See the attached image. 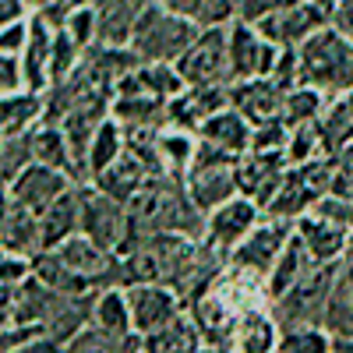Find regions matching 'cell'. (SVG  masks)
Returning <instances> with one entry per match:
<instances>
[{
	"label": "cell",
	"mask_w": 353,
	"mask_h": 353,
	"mask_svg": "<svg viewBox=\"0 0 353 353\" xmlns=\"http://www.w3.org/2000/svg\"><path fill=\"white\" fill-rule=\"evenodd\" d=\"M198 36H201V25L194 18H184L163 8L159 0H152V8L141 14L128 50L141 64H176L194 46Z\"/></svg>",
	"instance_id": "6da1fadb"
},
{
	"label": "cell",
	"mask_w": 353,
	"mask_h": 353,
	"mask_svg": "<svg viewBox=\"0 0 353 353\" xmlns=\"http://www.w3.org/2000/svg\"><path fill=\"white\" fill-rule=\"evenodd\" d=\"M301 85H311L329 99L353 92V43L339 28L325 25L301 50Z\"/></svg>",
	"instance_id": "7a4b0ae2"
},
{
	"label": "cell",
	"mask_w": 353,
	"mask_h": 353,
	"mask_svg": "<svg viewBox=\"0 0 353 353\" xmlns=\"http://www.w3.org/2000/svg\"><path fill=\"white\" fill-rule=\"evenodd\" d=\"M237 163H241L237 156H230L223 149H212V145H205V141L198 145V156H194V163H191V170L184 176V191L205 216L216 212L219 205H226V201H233L241 194V188H237Z\"/></svg>",
	"instance_id": "3957f363"
},
{
	"label": "cell",
	"mask_w": 353,
	"mask_h": 353,
	"mask_svg": "<svg viewBox=\"0 0 353 353\" xmlns=\"http://www.w3.org/2000/svg\"><path fill=\"white\" fill-rule=\"evenodd\" d=\"M336 269L339 265H314L307 279H301L290 293L272 301L279 325H321L325 329V311H329V297H332Z\"/></svg>",
	"instance_id": "277c9868"
},
{
	"label": "cell",
	"mask_w": 353,
	"mask_h": 353,
	"mask_svg": "<svg viewBox=\"0 0 353 353\" xmlns=\"http://www.w3.org/2000/svg\"><path fill=\"white\" fill-rule=\"evenodd\" d=\"M184 85H233L230 78V28H201L194 46L176 61Z\"/></svg>",
	"instance_id": "5b68a950"
},
{
	"label": "cell",
	"mask_w": 353,
	"mask_h": 353,
	"mask_svg": "<svg viewBox=\"0 0 353 353\" xmlns=\"http://www.w3.org/2000/svg\"><path fill=\"white\" fill-rule=\"evenodd\" d=\"M81 233L103 251L117 254L124 248L128 233H131V212L124 201H117L103 194L99 188L85 184V212H81Z\"/></svg>",
	"instance_id": "8992f818"
},
{
	"label": "cell",
	"mask_w": 353,
	"mask_h": 353,
	"mask_svg": "<svg viewBox=\"0 0 353 353\" xmlns=\"http://www.w3.org/2000/svg\"><path fill=\"white\" fill-rule=\"evenodd\" d=\"M261 219H265L261 205H254L251 198L237 194L233 201L219 205L216 212L205 216V244H212L219 254L230 258V254L237 251V248L251 237V233L261 226Z\"/></svg>",
	"instance_id": "52a82bcc"
},
{
	"label": "cell",
	"mask_w": 353,
	"mask_h": 353,
	"mask_svg": "<svg viewBox=\"0 0 353 353\" xmlns=\"http://www.w3.org/2000/svg\"><path fill=\"white\" fill-rule=\"evenodd\" d=\"M128 304H131V318H134V332L156 336L159 329L173 325L181 314H188V301L166 283H141V286H128Z\"/></svg>",
	"instance_id": "ba28073f"
},
{
	"label": "cell",
	"mask_w": 353,
	"mask_h": 353,
	"mask_svg": "<svg viewBox=\"0 0 353 353\" xmlns=\"http://www.w3.org/2000/svg\"><path fill=\"white\" fill-rule=\"evenodd\" d=\"M293 237V223H283V219H269L265 216L261 226L251 233V237L230 254V265L241 272H251V276H261L269 283V272L276 269V261L283 254V248L290 244Z\"/></svg>",
	"instance_id": "9c48e42d"
},
{
	"label": "cell",
	"mask_w": 353,
	"mask_h": 353,
	"mask_svg": "<svg viewBox=\"0 0 353 353\" xmlns=\"http://www.w3.org/2000/svg\"><path fill=\"white\" fill-rule=\"evenodd\" d=\"M279 46H272L254 25L233 21L230 25V78L237 81H251V78H269L276 68Z\"/></svg>",
	"instance_id": "30bf717a"
},
{
	"label": "cell",
	"mask_w": 353,
	"mask_h": 353,
	"mask_svg": "<svg viewBox=\"0 0 353 353\" xmlns=\"http://www.w3.org/2000/svg\"><path fill=\"white\" fill-rule=\"evenodd\" d=\"M290 170L293 166H290L286 152H248L237 163V188L244 198H251L261 209H269L279 188L286 184Z\"/></svg>",
	"instance_id": "8fae6325"
},
{
	"label": "cell",
	"mask_w": 353,
	"mask_h": 353,
	"mask_svg": "<svg viewBox=\"0 0 353 353\" xmlns=\"http://www.w3.org/2000/svg\"><path fill=\"white\" fill-rule=\"evenodd\" d=\"M325 25H332V18L321 11V8H314V4H297V8H290V11H279V14H272V18H265L261 25H254L258 32L269 39L272 46H279V50H301L311 36H318Z\"/></svg>",
	"instance_id": "7c38bea8"
},
{
	"label": "cell",
	"mask_w": 353,
	"mask_h": 353,
	"mask_svg": "<svg viewBox=\"0 0 353 353\" xmlns=\"http://www.w3.org/2000/svg\"><path fill=\"white\" fill-rule=\"evenodd\" d=\"M71 188H78L74 176H68V173H61V170H53V166L36 163V166H28L4 194H11L14 201L25 205V209H32L36 216H43L50 205L61 201Z\"/></svg>",
	"instance_id": "4fadbf2b"
},
{
	"label": "cell",
	"mask_w": 353,
	"mask_h": 353,
	"mask_svg": "<svg viewBox=\"0 0 353 353\" xmlns=\"http://www.w3.org/2000/svg\"><path fill=\"white\" fill-rule=\"evenodd\" d=\"M0 248H4V254H18V258H39L46 251V244H43V219L32 209H25L21 201H14L11 194H4Z\"/></svg>",
	"instance_id": "5bb4252c"
},
{
	"label": "cell",
	"mask_w": 353,
	"mask_h": 353,
	"mask_svg": "<svg viewBox=\"0 0 353 353\" xmlns=\"http://www.w3.org/2000/svg\"><path fill=\"white\" fill-rule=\"evenodd\" d=\"M230 106L241 110L254 128L276 124V121H283V113H286V92L272 78H251V81L230 85Z\"/></svg>",
	"instance_id": "9a60e30c"
},
{
	"label": "cell",
	"mask_w": 353,
	"mask_h": 353,
	"mask_svg": "<svg viewBox=\"0 0 353 353\" xmlns=\"http://www.w3.org/2000/svg\"><path fill=\"white\" fill-rule=\"evenodd\" d=\"M230 106V85H188L176 99H170V128L194 131Z\"/></svg>",
	"instance_id": "2e32d148"
},
{
	"label": "cell",
	"mask_w": 353,
	"mask_h": 353,
	"mask_svg": "<svg viewBox=\"0 0 353 353\" xmlns=\"http://www.w3.org/2000/svg\"><path fill=\"white\" fill-rule=\"evenodd\" d=\"M279 336H283V325H279L272 304L251 307L237 318L230 353H279Z\"/></svg>",
	"instance_id": "e0dca14e"
},
{
	"label": "cell",
	"mask_w": 353,
	"mask_h": 353,
	"mask_svg": "<svg viewBox=\"0 0 353 353\" xmlns=\"http://www.w3.org/2000/svg\"><path fill=\"white\" fill-rule=\"evenodd\" d=\"M184 78L176 71V64H138L117 81L113 96H156V99H176L184 92Z\"/></svg>",
	"instance_id": "ac0fdd59"
},
{
	"label": "cell",
	"mask_w": 353,
	"mask_h": 353,
	"mask_svg": "<svg viewBox=\"0 0 353 353\" xmlns=\"http://www.w3.org/2000/svg\"><path fill=\"white\" fill-rule=\"evenodd\" d=\"M198 138L205 145H212V149H223L230 156H248L251 152V138H254V124L248 121V117L241 110H219L216 117H209L201 128H198Z\"/></svg>",
	"instance_id": "d6986e66"
},
{
	"label": "cell",
	"mask_w": 353,
	"mask_h": 353,
	"mask_svg": "<svg viewBox=\"0 0 353 353\" xmlns=\"http://www.w3.org/2000/svg\"><path fill=\"white\" fill-rule=\"evenodd\" d=\"M293 233L304 241V248L311 251V258L318 265H339L346 258V237L350 233L332 226V223H325L314 212H307V216H301L297 223H293Z\"/></svg>",
	"instance_id": "ffe728a7"
},
{
	"label": "cell",
	"mask_w": 353,
	"mask_h": 353,
	"mask_svg": "<svg viewBox=\"0 0 353 353\" xmlns=\"http://www.w3.org/2000/svg\"><path fill=\"white\" fill-rule=\"evenodd\" d=\"M81 212H85V184L71 188L61 201H53L50 209L39 216L43 219V244L46 251L61 248L64 241L78 237L81 233Z\"/></svg>",
	"instance_id": "44dd1931"
},
{
	"label": "cell",
	"mask_w": 353,
	"mask_h": 353,
	"mask_svg": "<svg viewBox=\"0 0 353 353\" xmlns=\"http://www.w3.org/2000/svg\"><path fill=\"white\" fill-rule=\"evenodd\" d=\"M99 43L103 46H128L141 14L152 8V0H99Z\"/></svg>",
	"instance_id": "7402d4cb"
},
{
	"label": "cell",
	"mask_w": 353,
	"mask_h": 353,
	"mask_svg": "<svg viewBox=\"0 0 353 353\" xmlns=\"http://www.w3.org/2000/svg\"><path fill=\"white\" fill-rule=\"evenodd\" d=\"M53 36L57 28H50L39 14H32V32H28V46L21 53L25 68V88L28 92H50V61H53Z\"/></svg>",
	"instance_id": "603a6c76"
},
{
	"label": "cell",
	"mask_w": 353,
	"mask_h": 353,
	"mask_svg": "<svg viewBox=\"0 0 353 353\" xmlns=\"http://www.w3.org/2000/svg\"><path fill=\"white\" fill-rule=\"evenodd\" d=\"M110 117L124 131H163L170 128V103L156 96H113Z\"/></svg>",
	"instance_id": "cb8c5ba5"
},
{
	"label": "cell",
	"mask_w": 353,
	"mask_h": 353,
	"mask_svg": "<svg viewBox=\"0 0 353 353\" xmlns=\"http://www.w3.org/2000/svg\"><path fill=\"white\" fill-rule=\"evenodd\" d=\"M46 121V96L43 92H21L0 99V138H14V134H28Z\"/></svg>",
	"instance_id": "d4e9b609"
},
{
	"label": "cell",
	"mask_w": 353,
	"mask_h": 353,
	"mask_svg": "<svg viewBox=\"0 0 353 353\" xmlns=\"http://www.w3.org/2000/svg\"><path fill=\"white\" fill-rule=\"evenodd\" d=\"M92 329H99L110 339H131L134 332V318H131V304H128V293L121 286H110L96 293V304H92Z\"/></svg>",
	"instance_id": "484cf974"
},
{
	"label": "cell",
	"mask_w": 353,
	"mask_h": 353,
	"mask_svg": "<svg viewBox=\"0 0 353 353\" xmlns=\"http://www.w3.org/2000/svg\"><path fill=\"white\" fill-rule=\"evenodd\" d=\"M32 152H36V163L53 166V170L74 176L78 184H85V173H81V166H78V159H74V149H71L64 128L43 121V124L32 131Z\"/></svg>",
	"instance_id": "4316f807"
},
{
	"label": "cell",
	"mask_w": 353,
	"mask_h": 353,
	"mask_svg": "<svg viewBox=\"0 0 353 353\" xmlns=\"http://www.w3.org/2000/svg\"><path fill=\"white\" fill-rule=\"evenodd\" d=\"M152 181V173L145 170L131 152H124L121 159H117L106 173H99L96 181H92V188H99L103 194H110V198H117V201H124V205H131L141 191H145V184Z\"/></svg>",
	"instance_id": "83f0119b"
},
{
	"label": "cell",
	"mask_w": 353,
	"mask_h": 353,
	"mask_svg": "<svg viewBox=\"0 0 353 353\" xmlns=\"http://www.w3.org/2000/svg\"><path fill=\"white\" fill-rule=\"evenodd\" d=\"M198 134L194 131H181V128H163L159 131V141H156V149H159V166H163V176L166 181H181L184 184V176L198 156Z\"/></svg>",
	"instance_id": "f1b7e54d"
},
{
	"label": "cell",
	"mask_w": 353,
	"mask_h": 353,
	"mask_svg": "<svg viewBox=\"0 0 353 353\" xmlns=\"http://www.w3.org/2000/svg\"><path fill=\"white\" fill-rule=\"evenodd\" d=\"M314 265H318V261L311 258V251L304 248V241L293 233L290 244H286L283 254H279V261H276V269L269 272V301H279L283 293H290L301 279H307Z\"/></svg>",
	"instance_id": "f546056e"
},
{
	"label": "cell",
	"mask_w": 353,
	"mask_h": 353,
	"mask_svg": "<svg viewBox=\"0 0 353 353\" xmlns=\"http://www.w3.org/2000/svg\"><path fill=\"white\" fill-rule=\"evenodd\" d=\"M124 152H128L124 128L117 124L113 117H106V121L99 124V131L92 134V145H88V156H85V176H88V184H92L99 173H106Z\"/></svg>",
	"instance_id": "4dcf8cb0"
},
{
	"label": "cell",
	"mask_w": 353,
	"mask_h": 353,
	"mask_svg": "<svg viewBox=\"0 0 353 353\" xmlns=\"http://www.w3.org/2000/svg\"><path fill=\"white\" fill-rule=\"evenodd\" d=\"M325 329L336 339H353V265L339 261L336 283H332V297L325 311Z\"/></svg>",
	"instance_id": "1f68e13d"
},
{
	"label": "cell",
	"mask_w": 353,
	"mask_h": 353,
	"mask_svg": "<svg viewBox=\"0 0 353 353\" xmlns=\"http://www.w3.org/2000/svg\"><path fill=\"white\" fill-rule=\"evenodd\" d=\"M318 131L325 141V156H339L346 149L353 141V92L329 99V110L318 121Z\"/></svg>",
	"instance_id": "d6a6232c"
},
{
	"label": "cell",
	"mask_w": 353,
	"mask_h": 353,
	"mask_svg": "<svg viewBox=\"0 0 353 353\" xmlns=\"http://www.w3.org/2000/svg\"><path fill=\"white\" fill-rule=\"evenodd\" d=\"M141 353H201V336L191 321V311L181 314L173 325L159 329L156 336H145Z\"/></svg>",
	"instance_id": "836d02e7"
},
{
	"label": "cell",
	"mask_w": 353,
	"mask_h": 353,
	"mask_svg": "<svg viewBox=\"0 0 353 353\" xmlns=\"http://www.w3.org/2000/svg\"><path fill=\"white\" fill-rule=\"evenodd\" d=\"M329 110V96L318 92L311 85H297L293 92H286V113L283 121L286 128H301V124H318Z\"/></svg>",
	"instance_id": "e575fe53"
},
{
	"label": "cell",
	"mask_w": 353,
	"mask_h": 353,
	"mask_svg": "<svg viewBox=\"0 0 353 353\" xmlns=\"http://www.w3.org/2000/svg\"><path fill=\"white\" fill-rule=\"evenodd\" d=\"M28 166H36L32 131H28V134H14V138H0V181H4V191L18 181Z\"/></svg>",
	"instance_id": "d590c367"
},
{
	"label": "cell",
	"mask_w": 353,
	"mask_h": 353,
	"mask_svg": "<svg viewBox=\"0 0 353 353\" xmlns=\"http://www.w3.org/2000/svg\"><path fill=\"white\" fill-rule=\"evenodd\" d=\"M279 353H332V332L321 325H283Z\"/></svg>",
	"instance_id": "8d00e7d4"
},
{
	"label": "cell",
	"mask_w": 353,
	"mask_h": 353,
	"mask_svg": "<svg viewBox=\"0 0 353 353\" xmlns=\"http://www.w3.org/2000/svg\"><path fill=\"white\" fill-rule=\"evenodd\" d=\"M81 61H85V50L64 32V28H57V36H53V61H50V88L68 81L81 68Z\"/></svg>",
	"instance_id": "74e56055"
},
{
	"label": "cell",
	"mask_w": 353,
	"mask_h": 353,
	"mask_svg": "<svg viewBox=\"0 0 353 353\" xmlns=\"http://www.w3.org/2000/svg\"><path fill=\"white\" fill-rule=\"evenodd\" d=\"M286 159H290V166H304V163H314V159H325V141H321L318 124H301V128H290Z\"/></svg>",
	"instance_id": "f35d334b"
},
{
	"label": "cell",
	"mask_w": 353,
	"mask_h": 353,
	"mask_svg": "<svg viewBox=\"0 0 353 353\" xmlns=\"http://www.w3.org/2000/svg\"><path fill=\"white\" fill-rule=\"evenodd\" d=\"M68 353H141V336L131 339H110L99 329L88 325L78 339L68 343Z\"/></svg>",
	"instance_id": "ab89813d"
},
{
	"label": "cell",
	"mask_w": 353,
	"mask_h": 353,
	"mask_svg": "<svg viewBox=\"0 0 353 353\" xmlns=\"http://www.w3.org/2000/svg\"><path fill=\"white\" fill-rule=\"evenodd\" d=\"M64 32H68L85 53L92 50V46H99V8L88 4V8L74 11V14L68 18V25H64Z\"/></svg>",
	"instance_id": "60d3db41"
},
{
	"label": "cell",
	"mask_w": 353,
	"mask_h": 353,
	"mask_svg": "<svg viewBox=\"0 0 353 353\" xmlns=\"http://www.w3.org/2000/svg\"><path fill=\"white\" fill-rule=\"evenodd\" d=\"M32 276H36V258L4 254V261H0V293H4V297H11V293L21 290Z\"/></svg>",
	"instance_id": "b9f144b4"
},
{
	"label": "cell",
	"mask_w": 353,
	"mask_h": 353,
	"mask_svg": "<svg viewBox=\"0 0 353 353\" xmlns=\"http://www.w3.org/2000/svg\"><path fill=\"white\" fill-rule=\"evenodd\" d=\"M237 11H241V0H201L194 21L201 28H230L237 21Z\"/></svg>",
	"instance_id": "7bdbcfd3"
},
{
	"label": "cell",
	"mask_w": 353,
	"mask_h": 353,
	"mask_svg": "<svg viewBox=\"0 0 353 353\" xmlns=\"http://www.w3.org/2000/svg\"><path fill=\"white\" fill-rule=\"evenodd\" d=\"M304 4V0H241V11H237V21L244 25H261L265 18H272L279 11H290Z\"/></svg>",
	"instance_id": "ee69618b"
},
{
	"label": "cell",
	"mask_w": 353,
	"mask_h": 353,
	"mask_svg": "<svg viewBox=\"0 0 353 353\" xmlns=\"http://www.w3.org/2000/svg\"><path fill=\"white\" fill-rule=\"evenodd\" d=\"M314 216H321L325 223H332V226H339V230H353V201L350 198H339V194H325L314 209H311Z\"/></svg>",
	"instance_id": "f6af8a7d"
},
{
	"label": "cell",
	"mask_w": 353,
	"mask_h": 353,
	"mask_svg": "<svg viewBox=\"0 0 353 353\" xmlns=\"http://www.w3.org/2000/svg\"><path fill=\"white\" fill-rule=\"evenodd\" d=\"M286 145H290V128H286L283 121L254 128L251 152H286Z\"/></svg>",
	"instance_id": "bcb514c9"
},
{
	"label": "cell",
	"mask_w": 353,
	"mask_h": 353,
	"mask_svg": "<svg viewBox=\"0 0 353 353\" xmlns=\"http://www.w3.org/2000/svg\"><path fill=\"white\" fill-rule=\"evenodd\" d=\"M269 78L283 88V92H293V88L301 85V53L297 50H279L276 68H272Z\"/></svg>",
	"instance_id": "7dc6e473"
},
{
	"label": "cell",
	"mask_w": 353,
	"mask_h": 353,
	"mask_svg": "<svg viewBox=\"0 0 353 353\" xmlns=\"http://www.w3.org/2000/svg\"><path fill=\"white\" fill-rule=\"evenodd\" d=\"M25 88V68L21 57L14 53H0V96H14Z\"/></svg>",
	"instance_id": "c3c4849f"
},
{
	"label": "cell",
	"mask_w": 353,
	"mask_h": 353,
	"mask_svg": "<svg viewBox=\"0 0 353 353\" xmlns=\"http://www.w3.org/2000/svg\"><path fill=\"white\" fill-rule=\"evenodd\" d=\"M39 336H46V329L43 325H4L0 329V350L4 353H14V350H21V346H28L32 339H39Z\"/></svg>",
	"instance_id": "681fc988"
},
{
	"label": "cell",
	"mask_w": 353,
	"mask_h": 353,
	"mask_svg": "<svg viewBox=\"0 0 353 353\" xmlns=\"http://www.w3.org/2000/svg\"><path fill=\"white\" fill-rule=\"evenodd\" d=\"M28 32H32V18L14 21V25H0V53H14L21 57L28 46Z\"/></svg>",
	"instance_id": "f907efd6"
},
{
	"label": "cell",
	"mask_w": 353,
	"mask_h": 353,
	"mask_svg": "<svg viewBox=\"0 0 353 353\" xmlns=\"http://www.w3.org/2000/svg\"><path fill=\"white\" fill-rule=\"evenodd\" d=\"M28 18H32V11H28L25 0H0V25H14Z\"/></svg>",
	"instance_id": "816d5d0a"
},
{
	"label": "cell",
	"mask_w": 353,
	"mask_h": 353,
	"mask_svg": "<svg viewBox=\"0 0 353 353\" xmlns=\"http://www.w3.org/2000/svg\"><path fill=\"white\" fill-rule=\"evenodd\" d=\"M14 353H68V346L61 339H53V336H39V339H32L28 346H21Z\"/></svg>",
	"instance_id": "f5cc1de1"
},
{
	"label": "cell",
	"mask_w": 353,
	"mask_h": 353,
	"mask_svg": "<svg viewBox=\"0 0 353 353\" xmlns=\"http://www.w3.org/2000/svg\"><path fill=\"white\" fill-rule=\"evenodd\" d=\"M332 28H339V32L353 43V0H343L339 11L332 14Z\"/></svg>",
	"instance_id": "db71d44e"
},
{
	"label": "cell",
	"mask_w": 353,
	"mask_h": 353,
	"mask_svg": "<svg viewBox=\"0 0 353 353\" xmlns=\"http://www.w3.org/2000/svg\"><path fill=\"white\" fill-rule=\"evenodd\" d=\"M307 4H314V8H321V11H325L329 18L339 11V4H343V0H307Z\"/></svg>",
	"instance_id": "11a10c76"
},
{
	"label": "cell",
	"mask_w": 353,
	"mask_h": 353,
	"mask_svg": "<svg viewBox=\"0 0 353 353\" xmlns=\"http://www.w3.org/2000/svg\"><path fill=\"white\" fill-rule=\"evenodd\" d=\"M332 353H353V339H336L332 336Z\"/></svg>",
	"instance_id": "9f6ffc18"
},
{
	"label": "cell",
	"mask_w": 353,
	"mask_h": 353,
	"mask_svg": "<svg viewBox=\"0 0 353 353\" xmlns=\"http://www.w3.org/2000/svg\"><path fill=\"white\" fill-rule=\"evenodd\" d=\"M25 4H28V11H32V14H39V11H46L53 4V0H25Z\"/></svg>",
	"instance_id": "6f0895ef"
},
{
	"label": "cell",
	"mask_w": 353,
	"mask_h": 353,
	"mask_svg": "<svg viewBox=\"0 0 353 353\" xmlns=\"http://www.w3.org/2000/svg\"><path fill=\"white\" fill-rule=\"evenodd\" d=\"M343 261L353 265V230H350V237H346V258H343Z\"/></svg>",
	"instance_id": "680465c9"
}]
</instances>
